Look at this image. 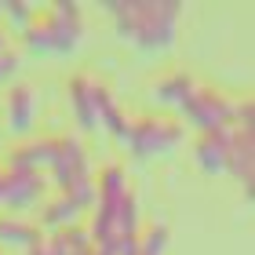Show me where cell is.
<instances>
[{
	"instance_id": "cell-1",
	"label": "cell",
	"mask_w": 255,
	"mask_h": 255,
	"mask_svg": "<svg viewBox=\"0 0 255 255\" xmlns=\"http://www.w3.org/2000/svg\"><path fill=\"white\" fill-rule=\"evenodd\" d=\"M117 33L138 51H168L175 44L182 4L179 0H113L106 4Z\"/></svg>"
},
{
	"instance_id": "cell-2",
	"label": "cell",
	"mask_w": 255,
	"mask_h": 255,
	"mask_svg": "<svg viewBox=\"0 0 255 255\" xmlns=\"http://www.w3.org/2000/svg\"><path fill=\"white\" fill-rule=\"evenodd\" d=\"M84 33V15L80 4H48L37 7V15L26 29H22V44L37 55H69L80 44Z\"/></svg>"
},
{
	"instance_id": "cell-3",
	"label": "cell",
	"mask_w": 255,
	"mask_h": 255,
	"mask_svg": "<svg viewBox=\"0 0 255 255\" xmlns=\"http://www.w3.org/2000/svg\"><path fill=\"white\" fill-rule=\"evenodd\" d=\"M182 121L175 117H157V113H142V117H131L128 121V131L121 142L131 149L138 160H149V157H168L171 149H179L182 142Z\"/></svg>"
},
{
	"instance_id": "cell-4",
	"label": "cell",
	"mask_w": 255,
	"mask_h": 255,
	"mask_svg": "<svg viewBox=\"0 0 255 255\" xmlns=\"http://www.w3.org/2000/svg\"><path fill=\"white\" fill-rule=\"evenodd\" d=\"M51 186L55 193H80L95 186V175H91V160L88 149L80 146V138L73 135H55V157H51Z\"/></svg>"
},
{
	"instance_id": "cell-5",
	"label": "cell",
	"mask_w": 255,
	"mask_h": 255,
	"mask_svg": "<svg viewBox=\"0 0 255 255\" xmlns=\"http://www.w3.org/2000/svg\"><path fill=\"white\" fill-rule=\"evenodd\" d=\"M234 110H237V99L223 95V91L208 88L197 80V88L182 99L179 113L186 117V124H193L197 131H219V128H234Z\"/></svg>"
},
{
	"instance_id": "cell-6",
	"label": "cell",
	"mask_w": 255,
	"mask_h": 255,
	"mask_svg": "<svg viewBox=\"0 0 255 255\" xmlns=\"http://www.w3.org/2000/svg\"><path fill=\"white\" fill-rule=\"evenodd\" d=\"M48 201V179L44 171H7L4 168V186H0V204L7 208V215L29 212Z\"/></svg>"
},
{
	"instance_id": "cell-7",
	"label": "cell",
	"mask_w": 255,
	"mask_h": 255,
	"mask_svg": "<svg viewBox=\"0 0 255 255\" xmlns=\"http://www.w3.org/2000/svg\"><path fill=\"white\" fill-rule=\"evenodd\" d=\"M102 91H106V84H102L99 77L91 73H77L73 80H69V110H73L77 124L84 128V131H95L99 128V99Z\"/></svg>"
},
{
	"instance_id": "cell-8",
	"label": "cell",
	"mask_w": 255,
	"mask_h": 255,
	"mask_svg": "<svg viewBox=\"0 0 255 255\" xmlns=\"http://www.w3.org/2000/svg\"><path fill=\"white\" fill-rule=\"evenodd\" d=\"M230 135H234V128H219V131L197 135V142H193V160H197V168L208 171V175L226 171V160H230Z\"/></svg>"
},
{
	"instance_id": "cell-9",
	"label": "cell",
	"mask_w": 255,
	"mask_h": 255,
	"mask_svg": "<svg viewBox=\"0 0 255 255\" xmlns=\"http://www.w3.org/2000/svg\"><path fill=\"white\" fill-rule=\"evenodd\" d=\"M4 117H7V128H11L15 135H29V131H33V117H37V95H33L29 84H15V88L7 91Z\"/></svg>"
},
{
	"instance_id": "cell-10",
	"label": "cell",
	"mask_w": 255,
	"mask_h": 255,
	"mask_svg": "<svg viewBox=\"0 0 255 255\" xmlns=\"http://www.w3.org/2000/svg\"><path fill=\"white\" fill-rule=\"evenodd\" d=\"M252 164H255V157H252V128H234L226 171L245 186V193H252Z\"/></svg>"
},
{
	"instance_id": "cell-11",
	"label": "cell",
	"mask_w": 255,
	"mask_h": 255,
	"mask_svg": "<svg viewBox=\"0 0 255 255\" xmlns=\"http://www.w3.org/2000/svg\"><path fill=\"white\" fill-rule=\"evenodd\" d=\"M44 230L33 223V219H22V215H0V245L7 248H22L26 252L29 245H37Z\"/></svg>"
},
{
	"instance_id": "cell-12",
	"label": "cell",
	"mask_w": 255,
	"mask_h": 255,
	"mask_svg": "<svg viewBox=\"0 0 255 255\" xmlns=\"http://www.w3.org/2000/svg\"><path fill=\"white\" fill-rule=\"evenodd\" d=\"M197 88V77L193 73H186V69H175V73H168V77H160L157 80V99L160 102H168V106H182V99H186L190 95V91Z\"/></svg>"
},
{
	"instance_id": "cell-13",
	"label": "cell",
	"mask_w": 255,
	"mask_h": 255,
	"mask_svg": "<svg viewBox=\"0 0 255 255\" xmlns=\"http://www.w3.org/2000/svg\"><path fill=\"white\" fill-rule=\"evenodd\" d=\"M168 241H171V234H168L164 223H149V226L138 230L135 245H138V255H164L168 252Z\"/></svg>"
},
{
	"instance_id": "cell-14",
	"label": "cell",
	"mask_w": 255,
	"mask_h": 255,
	"mask_svg": "<svg viewBox=\"0 0 255 255\" xmlns=\"http://www.w3.org/2000/svg\"><path fill=\"white\" fill-rule=\"evenodd\" d=\"M33 15H37V4H26V0H7V4H0V18H7L18 33L33 22Z\"/></svg>"
},
{
	"instance_id": "cell-15",
	"label": "cell",
	"mask_w": 255,
	"mask_h": 255,
	"mask_svg": "<svg viewBox=\"0 0 255 255\" xmlns=\"http://www.w3.org/2000/svg\"><path fill=\"white\" fill-rule=\"evenodd\" d=\"M15 69H18V51L11 48V33L0 29V84L15 77Z\"/></svg>"
},
{
	"instance_id": "cell-16",
	"label": "cell",
	"mask_w": 255,
	"mask_h": 255,
	"mask_svg": "<svg viewBox=\"0 0 255 255\" xmlns=\"http://www.w3.org/2000/svg\"><path fill=\"white\" fill-rule=\"evenodd\" d=\"M26 255H66V245H62L59 234H40V241L29 245Z\"/></svg>"
},
{
	"instance_id": "cell-17",
	"label": "cell",
	"mask_w": 255,
	"mask_h": 255,
	"mask_svg": "<svg viewBox=\"0 0 255 255\" xmlns=\"http://www.w3.org/2000/svg\"><path fill=\"white\" fill-rule=\"evenodd\" d=\"M77 255H110L106 248H99V245H88V248H80Z\"/></svg>"
},
{
	"instance_id": "cell-18",
	"label": "cell",
	"mask_w": 255,
	"mask_h": 255,
	"mask_svg": "<svg viewBox=\"0 0 255 255\" xmlns=\"http://www.w3.org/2000/svg\"><path fill=\"white\" fill-rule=\"evenodd\" d=\"M0 186H4V168H0Z\"/></svg>"
},
{
	"instance_id": "cell-19",
	"label": "cell",
	"mask_w": 255,
	"mask_h": 255,
	"mask_svg": "<svg viewBox=\"0 0 255 255\" xmlns=\"http://www.w3.org/2000/svg\"><path fill=\"white\" fill-rule=\"evenodd\" d=\"M0 255H4V252H0Z\"/></svg>"
}]
</instances>
